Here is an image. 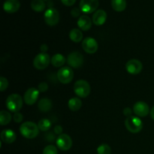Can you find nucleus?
Instances as JSON below:
<instances>
[{"label": "nucleus", "mask_w": 154, "mask_h": 154, "mask_svg": "<svg viewBox=\"0 0 154 154\" xmlns=\"http://www.w3.org/2000/svg\"><path fill=\"white\" fill-rule=\"evenodd\" d=\"M61 2H63V5H65L66 6H72L75 3L76 0H61Z\"/></svg>", "instance_id": "obj_33"}, {"label": "nucleus", "mask_w": 154, "mask_h": 154, "mask_svg": "<svg viewBox=\"0 0 154 154\" xmlns=\"http://www.w3.org/2000/svg\"><path fill=\"white\" fill-rule=\"evenodd\" d=\"M81 9L78 8H72V10L71 11V14L73 17H78L81 14Z\"/></svg>", "instance_id": "obj_32"}, {"label": "nucleus", "mask_w": 154, "mask_h": 154, "mask_svg": "<svg viewBox=\"0 0 154 154\" xmlns=\"http://www.w3.org/2000/svg\"><path fill=\"white\" fill-rule=\"evenodd\" d=\"M68 105H69V108L71 111H77L81 109V106H82V102L78 97L72 98L71 99H69Z\"/></svg>", "instance_id": "obj_22"}, {"label": "nucleus", "mask_w": 154, "mask_h": 154, "mask_svg": "<svg viewBox=\"0 0 154 154\" xmlns=\"http://www.w3.org/2000/svg\"><path fill=\"white\" fill-rule=\"evenodd\" d=\"M143 65L138 60L132 59L129 60L126 64V69L131 75H138L142 71Z\"/></svg>", "instance_id": "obj_12"}, {"label": "nucleus", "mask_w": 154, "mask_h": 154, "mask_svg": "<svg viewBox=\"0 0 154 154\" xmlns=\"http://www.w3.org/2000/svg\"><path fill=\"white\" fill-rule=\"evenodd\" d=\"M39 96V90H37L34 87H31L29 88L28 90L26 91L25 94H24L23 99L24 102L26 105H34L38 100Z\"/></svg>", "instance_id": "obj_13"}, {"label": "nucleus", "mask_w": 154, "mask_h": 154, "mask_svg": "<svg viewBox=\"0 0 154 154\" xmlns=\"http://www.w3.org/2000/svg\"><path fill=\"white\" fill-rule=\"evenodd\" d=\"M99 0H81L80 9L84 14H91L99 7Z\"/></svg>", "instance_id": "obj_8"}, {"label": "nucleus", "mask_w": 154, "mask_h": 154, "mask_svg": "<svg viewBox=\"0 0 154 154\" xmlns=\"http://www.w3.org/2000/svg\"><path fill=\"white\" fill-rule=\"evenodd\" d=\"M38 108L42 112H48L52 108V102L48 99H42L38 102Z\"/></svg>", "instance_id": "obj_19"}, {"label": "nucleus", "mask_w": 154, "mask_h": 154, "mask_svg": "<svg viewBox=\"0 0 154 154\" xmlns=\"http://www.w3.org/2000/svg\"><path fill=\"white\" fill-rule=\"evenodd\" d=\"M20 8L19 0H5L3 4V9L6 13L14 14Z\"/></svg>", "instance_id": "obj_15"}, {"label": "nucleus", "mask_w": 154, "mask_h": 154, "mask_svg": "<svg viewBox=\"0 0 154 154\" xmlns=\"http://www.w3.org/2000/svg\"><path fill=\"white\" fill-rule=\"evenodd\" d=\"M39 129L41 131H43V132H46L48 131L51 127V122L48 119L44 118L42 119L40 121L38 122V124Z\"/></svg>", "instance_id": "obj_26"}, {"label": "nucleus", "mask_w": 154, "mask_h": 154, "mask_svg": "<svg viewBox=\"0 0 154 154\" xmlns=\"http://www.w3.org/2000/svg\"><path fill=\"white\" fill-rule=\"evenodd\" d=\"M45 7H46V5L43 0H32L31 2L32 9L36 12L43 11Z\"/></svg>", "instance_id": "obj_24"}, {"label": "nucleus", "mask_w": 154, "mask_h": 154, "mask_svg": "<svg viewBox=\"0 0 154 154\" xmlns=\"http://www.w3.org/2000/svg\"><path fill=\"white\" fill-rule=\"evenodd\" d=\"M150 117L154 120V106L150 110Z\"/></svg>", "instance_id": "obj_37"}, {"label": "nucleus", "mask_w": 154, "mask_h": 154, "mask_svg": "<svg viewBox=\"0 0 154 154\" xmlns=\"http://www.w3.org/2000/svg\"><path fill=\"white\" fill-rule=\"evenodd\" d=\"M38 90H39V92H42V93H45L47 90H48V85L47 83L45 82H42L38 84Z\"/></svg>", "instance_id": "obj_31"}, {"label": "nucleus", "mask_w": 154, "mask_h": 154, "mask_svg": "<svg viewBox=\"0 0 154 154\" xmlns=\"http://www.w3.org/2000/svg\"><path fill=\"white\" fill-rule=\"evenodd\" d=\"M39 128L38 125L33 122H24L20 127L21 135L28 139H33L36 138L39 134Z\"/></svg>", "instance_id": "obj_1"}, {"label": "nucleus", "mask_w": 154, "mask_h": 154, "mask_svg": "<svg viewBox=\"0 0 154 154\" xmlns=\"http://www.w3.org/2000/svg\"><path fill=\"white\" fill-rule=\"evenodd\" d=\"M1 140L6 144H12L17 138L15 132L11 129H5L0 134Z\"/></svg>", "instance_id": "obj_17"}, {"label": "nucleus", "mask_w": 154, "mask_h": 154, "mask_svg": "<svg viewBox=\"0 0 154 154\" xmlns=\"http://www.w3.org/2000/svg\"><path fill=\"white\" fill-rule=\"evenodd\" d=\"M123 114H124V115L126 116V117H131L132 114V110L130 108H126L124 110H123Z\"/></svg>", "instance_id": "obj_34"}, {"label": "nucleus", "mask_w": 154, "mask_h": 154, "mask_svg": "<svg viewBox=\"0 0 154 154\" xmlns=\"http://www.w3.org/2000/svg\"><path fill=\"white\" fill-rule=\"evenodd\" d=\"M74 73L70 67H62L57 72V78L59 81L63 84H68L73 80Z\"/></svg>", "instance_id": "obj_6"}, {"label": "nucleus", "mask_w": 154, "mask_h": 154, "mask_svg": "<svg viewBox=\"0 0 154 154\" xmlns=\"http://www.w3.org/2000/svg\"><path fill=\"white\" fill-rule=\"evenodd\" d=\"M51 62V64L55 67H62L66 63V60L63 55L60 54H57L53 56Z\"/></svg>", "instance_id": "obj_20"}, {"label": "nucleus", "mask_w": 154, "mask_h": 154, "mask_svg": "<svg viewBox=\"0 0 154 154\" xmlns=\"http://www.w3.org/2000/svg\"><path fill=\"white\" fill-rule=\"evenodd\" d=\"M125 126L131 133H138L143 129V122L138 117L131 116L125 120Z\"/></svg>", "instance_id": "obj_3"}, {"label": "nucleus", "mask_w": 154, "mask_h": 154, "mask_svg": "<svg viewBox=\"0 0 154 154\" xmlns=\"http://www.w3.org/2000/svg\"><path fill=\"white\" fill-rule=\"evenodd\" d=\"M133 112L140 117H144L150 113V108L146 102L139 101L133 106Z\"/></svg>", "instance_id": "obj_14"}, {"label": "nucleus", "mask_w": 154, "mask_h": 154, "mask_svg": "<svg viewBox=\"0 0 154 154\" xmlns=\"http://www.w3.org/2000/svg\"><path fill=\"white\" fill-rule=\"evenodd\" d=\"M48 50V45H46L44 44V45H42V46H41V51H42V53H46Z\"/></svg>", "instance_id": "obj_36"}, {"label": "nucleus", "mask_w": 154, "mask_h": 154, "mask_svg": "<svg viewBox=\"0 0 154 154\" xmlns=\"http://www.w3.org/2000/svg\"><path fill=\"white\" fill-rule=\"evenodd\" d=\"M67 63L71 67L78 69L84 64V57L79 52H72L68 56Z\"/></svg>", "instance_id": "obj_9"}, {"label": "nucleus", "mask_w": 154, "mask_h": 154, "mask_svg": "<svg viewBox=\"0 0 154 154\" xmlns=\"http://www.w3.org/2000/svg\"><path fill=\"white\" fill-rule=\"evenodd\" d=\"M13 119L15 123H20L23 120V115L20 112L14 113V114L13 116Z\"/></svg>", "instance_id": "obj_30"}, {"label": "nucleus", "mask_w": 154, "mask_h": 154, "mask_svg": "<svg viewBox=\"0 0 154 154\" xmlns=\"http://www.w3.org/2000/svg\"><path fill=\"white\" fill-rule=\"evenodd\" d=\"M107 20V13L102 9L97 10L93 15V23L96 26H102Z\"/></svg>", "instance_id": "obj_16"}, {"label": "nucleus", "mask_w": 154, "mask_h": 154, "mask_svg": "<svg viewBox=\"0 0 154 154\" xmlns=\"http://www.w3.org/2000/svg\"><path fill=\"white\" fill-rule=\"evenodd\" d=\"M69 38L72 42H75V43H78V42H81L83 39V33L81 29H73L69 32Z\"/></svg>", "instance_id": "obj_23"}, {"label": "nucleus", "mask_w": 154, "mask_h": 154, "mask_svg": "<svg viewBox=\"0 0 154 154\" xmlns=\"http://www.w3.org/2000/svg\"><path fill=\"white\" fill-rule=\"evenodd\" d=\"M78 26L80 29L83 31H88L92 26V20L87 15H82L78 20Z\"/></svg>", "instance_id": "obj_18"}, {"label": "nucleus", "mask_w": 154, "mask_h": 154, "mask_svg": "<svg viewBox=\"0 0 154 154\" xmlns=\"http://www.w3.org/2000/svg\"><path fill=\"white\" fill-rule=\"evenodd\" d=\"M63 127L61 126H56L54 127V132L56 134H59V135H61V133L63 132Z\"/></svg>", "instance_id": "obj_35"}, {"label": "nucleus", "mask_w": 154, "mask_h": 154, "mask_svg": "<svg viewBox=\"0 0 154 154\" xmlns=\"http://www.w3.org/2000/svg\"><path fill=\"white\" fill-rule=\"evenodd\" d=\"M60 20V14L57 9L51 8L48 9L45 13V21L47 25L50 26H54Z\"/></svg>", "instance_id": "obj_7"}, {"label": "nucleus", "mask_w": 154, "mask_h": 154, "mask_svg": "<svg viewBox=\"0 0 154 154\" xmlns=\"http://www.w3.org/2000/svg\"><path fill=\"white\" fill-rule=\"evenodd\" d=\"M23 104V98L19 94H16V93L9 95L5 102L8 109L14 113L19 112L20 110L22 108Z\"/></svg>", "instance_id": "obj_2"}, {"label": "nucleus", "mask_w": 154, "mask_h": 154, "mask_svg": "<svg viewBox=\"0 0 154 154\" xmlns=\"http://www.w3.org/2000/svg\"><path fill=\"white\" fill-rule=\"evenodd\" d=\"M111 149L109 145L106 144H102L97 148L98 154H111Z\"/></svg>", "instance_id": "obj_27"}, {"label": "nucleus", "mask_w": 154, "mask_h": 154, "mask_svg": "<svg viewBox=\"0 0 154 154\" xmlns=\"http://www.w3.org/2000/svg\"><path fill=\"white\" fill-rule=\"evenodd\" d=\"M43 154H58V150L54 145H48L43 150Z\"/></svg>", "instance_id": "obj_28"}, {"label": "nucleus", "mask_w": 154, "mask_h": 154, "mask_svg": "<svg viewBox=\"0 0 154 154\" xmlns=\"http://www.w3.org/2000/svg\"><path fill=\"white\" fill-rule=\"evenodd\" d=\"M57 145L60 150L63 151L70 150L72 147V140L71 137L67 134H61L57 138Z\"/></svg>", "instance_id": "obj_10"}, {"label": "nucleus", "mask_w": 154, "mask_h": 154, "mask_svg": "<svg viewBox=\"0 0 154 154\" xmlns=\"http://www.w3.org/2000/svg\"><path fill=\"white\" fill-rule=\"evenodd\" d=\"M12 116L8 111H2L0 112V124L2 126L7 125L11 121Z\"/></svg>", "instance_id": "obj_25"}, {"label": "nucleus", "mask_w": 154, "mask_h": 154, "mask_svg": "<svg viewBox=\"0 0 154 154\" xmlns=\"http://www.w3.org/2000/svg\"><path fill=\"white\" fill-rule=\"evenodd\" d=\"M74 92L78 97L87 98L91 92V87L87 81L79 80L74 85Z\"/></svg>", "instance_id": "obj_4"}, {"label": "nucleus", "mask_w": 154, "mask_h": 154, "mask_svg": "<svg viewBox=\"0 0 154 154\" xmlns=\"http://www.w3.org/2000/svg\"><path fill=\"white\" fill-rule=\"evenodd\" d=\"M82 48L86 53L90 54H95L97 51L99 45L96 39L93 38L87 37L82 42Z\"/></svg>", "instance_id": "obj_11"}, {"label": "nucleus", "mask_w": 154, "mask_h": 154, "mask_svg": "<svg viewBox=\"0 0 154 154\" xmlns=\"http://www.w3.org/2000/svg\"><path fill=\"white\" fill-rule=\"evenodd\" d=\"M51 61V59L50 58V56L47 53L42 52L35 57L33 60V66L36 69L42 70V69H46L49 66Z\"/></svg>", "instance_id": "obj_5"}, {"label": "nucleus", "mask_w": 154, "mask_h": 154, "mask_svg": "<svg viewBox=\"0 0 154 154\" xmlns=\"http://www.w3.org/2000/svg\"><path fill=\"white\" fill-rule=\"evenodd\" d=\"M8 87V81L4 77L0 78V91L3 92Z\"/></svg>", "instance_id": "obj_29"}, {"label": "nucleus", "mask_w": 154, "mask_h": 154, "mask_svg": "<svg viewBox=\"0 0 154 154\" xmlns=\"http://www.w3.org/2000/svg\"><path fill=\"white\" fill-rule=\"evenodd\" d=\"M126 0H111V6L113 9L117 12L123 11L126 9Z\"/></svg>", "instance_id": "obj_21"}]
</instances>
